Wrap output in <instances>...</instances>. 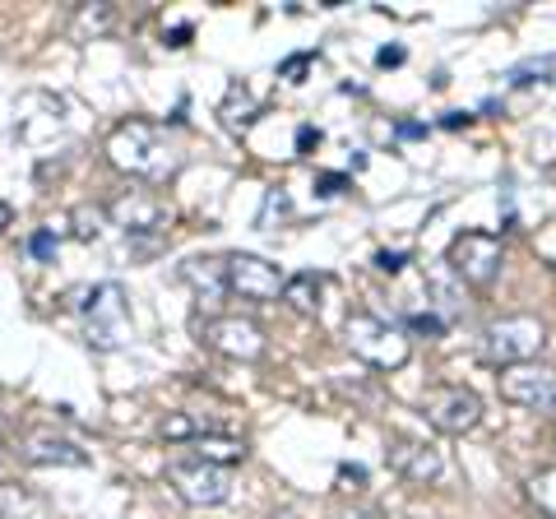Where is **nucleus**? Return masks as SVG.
Wrapping results in <instances>:
<instances>
[{"instance_id":"1","label":"nucleus","mask_w":556,"mask_h":519,"mask_svg":"<svg viewBox=\"0 0 556 519\" xmlns=\"http://www.w3.org/2000/svg\"><path fill=\"white\" fill-rule=\"evenodd\" d=\"M108 159L116 172L126 177H144V181H163L177 167V153L167 144V130L153 126L144 116H130L108 135Z\"/></svg>"},{"instance_id":"2","label":"nucleus","mask_w":556,"mask_h":519,"mask_svg":"<svg viewBox=\"0 0 556 519\" xmlns=\"http://www.w3.org/2000/svg\"><path fill=\"white\" fill-rule=\"evenodd\" d=\"M343 339H348V349H353V357H362L367 367H380V371H399L413 357L408 334L390 320L367 316V311H353V316H348Z\"/></svg>"},{"instance_id":"3","label":"nucleus","mask_w":556,"mask_h":519,"mask_svg":"<svg viewBox=\"0 0 556 519\" xmlns=\"http://www.w3.org/2000/svg\"><path fill=\"white\" fill-rule=\"evenodd\" d=\"M84 311V339L93 343L98 353H116L130 343V302L121 283H98L89 288V298L79 302Z\"/></svg>"},{"instance_id":"4","label":"nucleus","mask_w":556,"mask_h":519,"mask_svg":"<svg viewBox=\"0 0 556 519\" xmlns=\"http://www.w3.org/2000/svg\"><path fill=\"white\" fill-rule=\"evenodd\" d=\"M547 343V325L538 316H506V320H492L482 330V353L486 362H496L501 371L519 367V362H533Z\"/></svg>"},{"instance_id":"5","label":"nucleus","mask_w":556,"mask_h":519,"mask_svg":"<svg viewBox=\"0 0 556 519\" xmlns=\"http://www.w3.org/2000/svg\"><path fill=\"white\" fill-rule=\"evenodd\" d=\"M445 260H450V269H455L464 283L492 288L501 265H506V241H501L496 232H459L455 241H450Z\"/></svg>"},{"instance_id":"6","label":"nucleus","mask_w":556,"mask_h":519,"mask_svg":"<svg viewBox=\"0 0 556 519\" xmlns=\"http://www.w3.org/2000/svg\"><path fill=\"white\" fill-rule=\"evenodd\" d=\"M283 274L278 265H269L265 255H251V251H237L223 260V292H232L241 302H278L283 298Z\"/></svg>"},{"instance_id":"7","label":"nucleus","mask_w":556,"mask_h":519,"mask_svg":"<svg viewBox=\"0 0 556 519\" xmlns=\"http://www.w3.org/2000/svg\"><path fill=\"white\" fill-rule=\"evenodd\" d=\"M167 482L177 488V496L186 506H223L232 496V473L218 469V464H204V459H172L167 464Z\"/></svg>"},{"instance_id":"8","label":"nucleus","mask_w":556,"mask_h":519,"mask_svg":"<svg viewBox=\"0 0 556 519\" xmlns=\"http://www.w3.org/2000/svg\"><path fill=\"white\" fill-rule=\"evenodd\" d=\"M422 413L445 436H464V431H473L482 422V400L468 385H441V390H427Z\"/></svg>"},{"instance_id":"9","label":"nucleus","mask_w":556,"mask_h":519,"mask_svg":"<svg viewBox=\"0 0 556 519\" xmlns=\"http://www.w3.org/2000/svg\"><path fill=\"white\" fill-rule=\"evenodd\" d=\"M496 380H501V400H510L519 408H533V413H552L556 408V367H543V362H519V367H506Z\"/></svg>"},{"instance_id":"10","label":"nucleus","mask_w":556,"mask_h":519,"mask_svg":"<svg viewBox=\"0 0 556 519\" xmlns=\"http://www.w3.org/2000/svg\"><path fill=\"white\" fill-rule=\"evenodd\" d=\"M204 343L214 353H223V357H237V362H255V357H265V349H269L265 330H260L255 320H247V316L204 320Z\"/></svg>"},{"instance_id":"11","label":"nucleus","mask_w":556,"mask_h":519,"mask_svg":"<svg viewBox=\"0 0 556 519\" xmlns=\"http://www.w3.org/2000/svg\"><path fill=\"white\" fill-rule=\"evenodd\" d=\"M108 214H112L116 228H126V232H159L167 223V210L153 190H121V195L108 204Z\"/></svg>"},{"instance_id":"12","label":"nucleus","mask_w":556,"mask_h":519,"mask_svg":"<svg viewBox=\"0 0 556 519\" xmlns=\"http://www.w3.org/2000/svg\"><path fill=\"white\" fill-rule=\"evenodd\" d=\"M20 459L38 464V469H84V464H89V450H79L65 436H51V431H33V436L20 445Z\"/></svg>"},{"instance_id":"13","label":"nucleus","mask_w":556,"mask_h":519,"mask_svg":"<svg viewBox=\"0 0 556 519\" xmlns=\"http://www.w3.org/2000/svg\"><path fill=\"white\" fill-rule=\"evenodd\" d=\"M390 469L399 478H408V482H437L445 473V459H441V450L437 445H427V441H394L390 445Z\"/></svg>"},{"instance_id":"14","label":"nucleus","mask_w":556,"mask_h":519,"mask_svg":"<svg viewBox=\"0 0 556 519\" xmlns=\"http://www.w3.org/2000/svg\"><path fill=\"white\" fill-rule=\"evenodd\" d=\"M190 450H195V459L218 464V469H232V464L247 459V441L228 436V431H200V436L190 441Z\"/></svg>"},{"instance_id":"15","label":"nucleus","mask_w":556,"mask_h":519,"mask_svg":"<svg viewBox=\"0 0 556 519\" xmlns=\"http://www.w3.org/2000/svg\"><path fill=\"white\" fill-rule=\"evenodd\" d=\"M0 519H47V501L20 482H0Z\"/></svg>"},{"instance_id":"16","label":"nucleus","mask_w":556,"mask_h":519,"mask_svg":"<svg viewBox=\"0 0 556 519\" xmlns=\"http://www.w3.org/2000/svg\"><path fill=\"white\" fill-rule=\"evenodd\" d=\"M320 288H325V279L320 274H292V279L283 283V302L298 311V316H316L320 311Z\"/></svg>"},{"instance_id":"17","label":"nucleus","mask_w":556,"mask_h":519,"mask_svg":"<svg viewBox=\"0 0 556 519\" xmlns=\"http://www.w3.org/2000/svg\"><path fill=\"white\" fill-rule=\"evenodd\" d=\"M251 121H255V98H251V89L232 84L228 102H223V126H228V130H247Z\"/></svg>"},{"instance_id":"18","label":"nucleus","mask_w":556,"mask_h":519,"mask_svg":"<svg viewBox=\"0 0 556 519\" xmlns=\"http://www.w3.org/2000/svg\"><path fill=\"white\" fill-rule=\"evenodd\" d=\"M529 501L538 510H543L547 519H556V464L552 469H538L533 478H529Z\"/></svg>"},{"instance_id":"19","label":"nucleus","mask_w":556,"mask_h":519,"mask_svg":"<svg viewBox=\"0 0 556 519\" xmlns=\"http://www.w3.org/2000/svg\"><path fill=\"white\" fill-rule=\"evenodd\" d=\"M200 436V427L190 413H172V418L163 422V441H195Z\"/></svg>"},{"instance_id":"20","label":"nucleus","mask_w":556,"mask_h":519,"mask_svg":"<svg viewBox=\"0 0 556 519\" xmlns=\"http://www.w3.org/2000/svg\"><path fill=\"white\" fill-rule=\"evenodd\" d=\"M529 75H538V79H547V84H556V56H538V61H525L515 71V79L519 84H529Z\"/></svg>"},{"instance_id":"21","label":"nucleus","mask_w":556,"mask_h":519,"mask_svg":"<svg viewBox=\"0 0 556 519\" xmlns=\"http://www.w3.org/2000/svg\"><path fill=\"white\" fill-rule=\"evenodd\" d=\"M316 65V51H302V56H288L283 65H278V75H283L288 84H302V75Z\"/></svg>"},{"instance_id":"22","label":"nucleus","mask_w":556,"mask_h":519,"mask_svg":"<svg viewBox=\"0 0 556 519\" xmlns=\"http://www.w3.org/2000/svg\"><path fill=\"white\" fill-rule=\"evenodd\" d=\"M413 330L441 339V334H445V316H437V311H413Z\"/></svg>"},{"instance_id":"23","label":"nucleus","mask_w":556,"mask_h":519,"mask_svg":"<svg viewBox=\"0 0 556 519\" xmlns=\"http://www.w3.org/2000/svg\"><path fill=\"white\" fill-rule=\"evenodd\" d=\"M56 246H61V241H56V232H38V237L28 241V251L38 255V260H56Z\"/></svg>"},{"instance_id":"24","label":"nucleus","mask_w":556,"mask_h":519,"mask_svg":"<svg viewBox=\"0 0 556 519\" xmlns=\"http://www.w3.org/2000/svg\"><path fill=\"white\" fill-rule=\"evenodd\" d=\"M408 265V255L404 251H376V269H386V274H399Z\"/></svg>"},{"instance_id":"25","label":"nucleus","mask_w":556,"mask_h":519,"mask_svg":"<svg viewBox=\"0 0 556 519\" xmlns=\"http://www.w3.org/2000/svg\"><path fill=\"white\" fill-rule=\"evenodd\" d=\"M274 214H288V195H283V190H269V200H265V214H260V223H269Z\"/></svg>"},{"instance_id":"26","label":"nucleus","mask_w":556,"mask_h":519,"mask_svg":"<svg viewBox=\"0 0 556 519\" xmlns=\"http://www.w3.org/2000/svg\"><path fill=\"white\" fill-rule=\"evenodd\" d=\"M376 65H386V71H390V65H404V47H380Z\"/></svg>"},{"instance_id":"27","label":"nucleus","mask_w":556,"mask_h":519,"mask_svg":"<svg viewBox=\"0 0 556 519\" xmlns=\"http://www.w3.org/2000/svg\"><path fill=\"white\" fill-rule=\"evenodd\" d=\"M343 190V177H320V195H339Z\"/></svg>"},{"instance_id":"28","label":"nucleus","mask_w":556,"mask_h":519,"mask_svg":"<svg viewBox=\"0 0 556 519\" xmlns=\"http://www.w3.org/2000/svg\"><path fill=\"white\" fill-rule=\"evenodd\" d=\"M167 38H172V47H186V38H190V24H177V28L167 33Z\"/></svg>"},{"instance_id":"29","label":"nucleus","mask_w":556,"mask_h":519,"mask_svg":"<svg viewBox=\"0 0 556 519\" xmlns=\"http://www.w3.org/2000/svg\"><path fill=\"white\" fill-rule=\"evenodd\" d=\"M298 144H302V149H311V144H320V130H311V126H302V135H298Z\"/></svg>"},{"instance_id":"30","label":"nucleus","mask_w":556,"mask_h":519,"mask_svg":"<svg viewBox=\"0 0 556 519\" xmlns=\"http://www.w3.org/2000/svg\"><path fill=\"white\" fill-rule=\"evenodd\" d=\"M468 121H473V116H464V112H445V126H450V130H459V126H468Z\"/></svg>"},{"instance_id":"31","label":"nucleus","mask_w":556,"mask_h":519,"mask_svg":"<svg viewBox=\"0 0 556 519\" xmlns=\"http://www.w3.org/2000/svg\"><path fill=\"white\" fill-rule=\"evenodd\" d=\"M427 126H417V121H404V126H399V135H408V140H413V135H422Z\"/></svg>"},{"instance_id":"32","label":"nucleus","mask_w":556,"mask_h":519,"mask_svg":"<svg viewBox=\"0 0 556 519\" xmlns=\"http://www.w3.org/2000/svg\"><path fill=\"white\" fill-rule=\"evenodd\" d=\"M5 228H10V204L0 200V232H5Z\"/></svg>"}]
</instances>
